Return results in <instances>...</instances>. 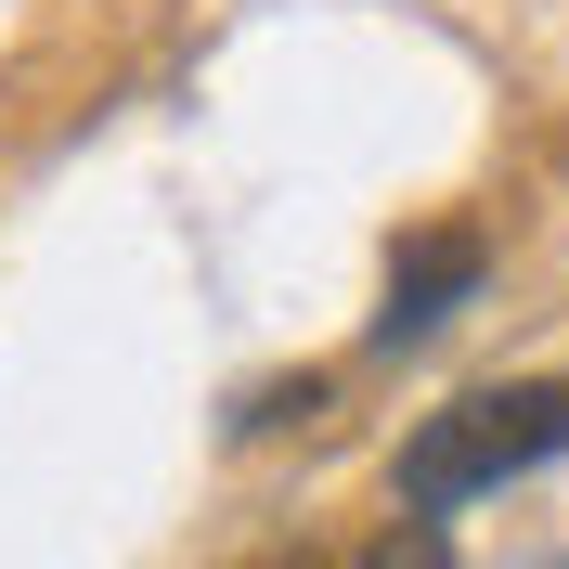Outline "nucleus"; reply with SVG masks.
<instances>
[{
    "instance_id": "39448f33",
    "label": "nucleus",
    "mask_w": 569,
    "mask_h": 569,
    "mask_svg": "<svg viewBox=\"0 0 569 569\" xmlns=\"http://www.w3.org/2000/svg\"><path fill=\"white\" fill-rule=\"evenodd\" d=\"M543 569H569V543H557V557H543Z\"/></svg>"
},
{
    "instance_id": "20e7f679",
    "label": "nucleus",
    "mask_w": 569,
    "mask_h": 569,
    "mask_svg": "<svg viewBox=\"0 0 569 569\" xmlns=\"http://www.w3.org/2000/svg\"><path fill=\"white\" fill-rule=\"evenodd\" d=\"M311 415H323V376H284V389H247L233 440H272V427H311Z\"/></svg>"
},
{
    "instance_id": "f257e3e1",
    "label": "nucleus",
    "mask_w": 569,
    "mask_h": 569,
    "mask_svg": "<svg viewBox=\"0 0 569 569\" xmlns=\"http://www.w3.org/2000/svg\"><path fill=\"white\" fill-rule=\"evenodd\" d=\"M557 453H569V389L557 376H518V389H466L440 415H415L389 492H401V518H453V505L505 492V479H531Z\"/></svg>"
},
{
    "instance_id": "7ed1b4c3",
    "label": "nucleus",
    "mask_w": 569,
    "mask_h": 569,
    "mask_svg": "<svg viewBox=\"0 0 569 569\" xmlns=\"http://www.w3.org/2000/svg\"><path fill=\"white\" fill-rule=\"evenodd\" d=\"M362 569H453V531L440 518H389V531L362 543Z\"/></svg>"
},
{
    "instance_id": "f03ea898",
    "label": "nucleus",
    "mask_w": 569,
    "mask_h": 569,
    "mask_svg": "<svg viewBox=\"0 0 569 569\" xmlns=\"http://www.w3.org/2000/svg\"><path fill=\"white\" fill-rule=\"evenodd\" d=\"M479 272H492V247H479L466 220L401 233V247H389V284H376V350H427V337L479 298Z\"/></svg>"
}]
</instances>
